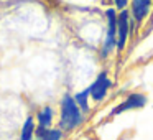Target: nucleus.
Returning <instances> with one entry per match:
<instances>
[{
  "label": "nucleus",
  "instance_id": "nucleus-1",
  "mask_svg": "<svg viewBox=\"0 0 153 140\" xmlns=\"http://www.w3.org/2000/svg\"><path fill=\"white\" fill-rule=\"evenodd\" d=\"M84 120L82 110L77 107L73 96L66 94L61 99V114H59V130H73L81 125Z\"/></svg>",
  "mask_w": 153,
  "mask_h": 140
},
{
  "label": "nucleus",
  "instance_id": "nucleus-2",
  "mask_svg": "<svg viewBox=\"0 0 153 140\" xmlns=\"http://www.w3.org/2000/svg\"><path fill=\"white\" fill-rule=\"evenodd\" d=\"M117 12L115 8H107L105 17H107V31H105V40H104L100 54L102 56H109L114 51V48H117Z\"/></svg>",
  "mask_w": 153,
  "mask_h": 140
},
{
  "label": "nucleus",
  "instance_id": "nucleus-3",
  "mask_svg": "<svg viewBox=\"0 0 153 140\" xmlns=\"http://www.w3.org/2000/svg\"><path fill=\"white\" fill-rule=\"evenodd\" d=\"M148 99H146L145 94L142 92H132L122 101L117 107H114L110 110V115H120V114L127 112V110H137V109H142V107L146 106Z\"/></svg>",
  "mask_w": 153,
  "mask_h": 140
},
{
  "label": "nucleus",
  "instance_id": "nucleus-4",
  "mask_svg": "<svg viewBox=\"0 0 153 140\" xmlns=\"http://www.w3.org/2000/svg\"><path fill=\"white\" fill-rule=\"evenodd\" d=\"M110 87H112V81H110V77H109V73H107V71L99 73V76L96 77V81L89 86L92 101H96V102L104 101Z\"/></svg>",
  "mask_w": 153,
  "mask_h": 140
},
{
  "label": "nucleus",
  "instance_id": "nucleus-5",
  "mask_svg": "<svg viewBox=\"0 0 153 140\" xmlns=\"http://www.w3.org/2000/svg\"><path fill=\"white\" fill-rule=\"evenodd\" d=\"M130 33H132V28H130L128 10L119 12V15H117V50L119 51L125 50Z\"/></svg>",
  "mask_w": 153,
  "mask_h": 140
},
{
  "label": "nucleus",
  "instance_id": "nucleus-6",
  "mask_svg": "<svg viewBox=\"0 0 153 140\" xmlns=\"http://www.w3.org/2000/svg\"><path fill=\"white\" fill-rule=\"evenodd\" d=\"M152 10V2L148 0H135L130 4V13H132V23H140Z\"/></svg>",
  "mask_w": 153,
  "mask_h": 140
},
{
  "label": "nucleus",
  "instance_id": "nucleus-7",
  "mask_svg": "<svg viewBox=\"0 0 153 140\" xmlns=\"http://www.w3.org/2000/svg\"><path fill=\"white\" fill-rule=\"evenodd\" d=\"M53 115H54V110L51 109L50 106L43 107V109L38 112V127L36 129H41V130H46L51 127V124H53Z\"/></svg>",
  "mask_w": 153,
  "mask_h": 140
},
{
  "label": "nucleus",
  "instance_id": "nucleus-8",
  "mask_svg": "<svg viewBox=\"0 0 153 140\" xmlns=\"http://www.w3.org/2000/svg\"><path fill=\"white\" fill-rule=\"evenodd\" d=\"M63 139V130L59 129H36V140H61Z\"/></svg>",
  "mask_w": 153,
  "mask_h": 140
},
{
  "label": "nucleus",
  "instance_id": "nucleus-9",
  "mask_svg": "<svg viewBox=\"0 0 153 140\" xmlns=\"http://www.w3.org/2000/svg\"><path fill=\"white\" fill-rule=\"evenodd\" d=\"M89 96H91L89 87H87V89H84V91H81V92H77L76 96H74V101H76L77 107L82 110V114L89 112Z\"/></svg>",
  "mask_w": 153,
  "mask_h": 140
},
{
  "label": "nucleus",
  "instance_id": "nucleus-10",
  "mask_svg": "<svg viewBox=\"0 0 153 140\" xmlns=\"http://www.w3.org/2000/svg\"><path fill=\"white\" fill-rule=\"evenodd\" d=\"M33 133H35V122L33 117H28L23 124V129H22V135L20 140H33Z\"/></svg>",
  "mask_w": 153,
  "mask_h": 140
},
{
  "label": "nucleus",
  "instance_id": "nucleus-11",
  "mask_svg": "<svg viewBox=\"0 0 153 140\" xmlns=\"http://www.w3.org/2000/svg\"><path fill=\"white\" fill-rule=\"evenodd\" d=\"M114 5H115L117 10L123 12V10H127V7H128V2H127V0H117V2H114Z\"/></svg>",
  "mask_w": 153,
  "mask_h": 140
}]
</instances>
